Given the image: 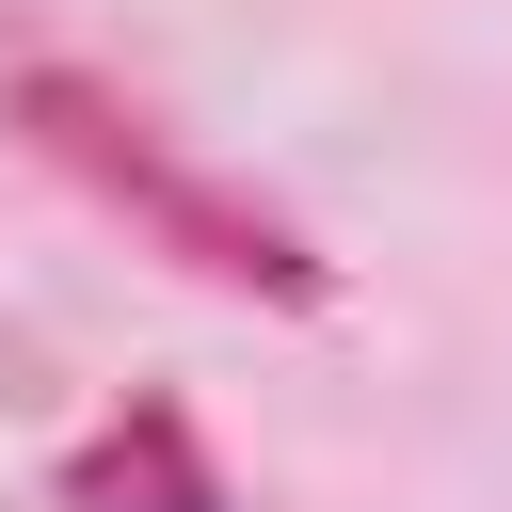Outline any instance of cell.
<instances>
[{
  "label": "cell",
  "mask_w": 512,
  "mask_h": 512,
  "mask_svg": "<svg viewBox=\"0 0 512 512\" xmlns=\"http://www.w3.org/2000/svg\"><path fill=\"white\" fill-rule=\"evenodd\" d=\"M48 496H64V512H224V480H208V448H192V416H176V400L96 416V432L48 464Z\"/></svg>",
  "instance_id": "obj_2"
},
{
  "label": "cell",
  "mask_w": 512,
  "mask_h": 512,
  "mask_svg": "<svg viewBox=\"0 0 512 512\" xmlns=\"http://www.w3.org/2000/svg\"><path fill=\"white\" fill-rule=\"evenodd\" d=\"M16 112H32V144H48V160H64L80 192H96V208H128V224H144L160 256H192L208 288H272V304H320V256H304L288 224L224 208V192H208V176H192L176 144H144V128H128V112L96 96V80L32 64V80H16Z\"/></svg>",
  "instance_id": "obj_1"
}]
</instances>
